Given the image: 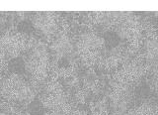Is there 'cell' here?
I'll list each match as a JSON object with an SVG mask.
<instances>
[{
  "label": "cell",
  "instance_id": "6da1fadb",
  "mask_svg": "<svg viewBox=\"0 0 158 115\" xmlns=\"http://www.w3.org/2000/svg\"><path fill=\"white\" fill-rule=\"evenodd\" d=\"M1 87L3 96L7 95L8 98L22 103L32 102L35 97V89L32 84L18 74H12L3 79Z\"/></svg>",
  "mask_w": 158,
  "mask_h": 115
},
{
  "label": "cell",
  "instance_id": "7a4b0ae2",
  "mask_svg": "<svg viewBox=\"0 0 158 115\" xmlns=\"http://www.w3.org/2000/svg\"><path fill=\"white\" fill-rule=\"evenodd\" d=\"M26 38L15 31H7L1 37V52L2 57H17L27 46Z\"/></svg>",
  "mask_w": 158,
  "mask_h": 115
},
{
  "label": "cell",
  "instance_id": "3957f363",
  "mask_svg": "<svg viewBox=\"0 0 158 115\" xmlns=\"http://www.w3.org/2000/svg\"><path fill=\"white\" fill-rule=\"evenodd\" d=\"M32 23L34 28L46 37L53 36L58 29L57 15L52 12H39L34 14Z\"/></svg>",
  "mask_w": 158,
  "mask_h": 115
},
{
  "label": "cell",
  "instance_id": "277c9868",
  "mask_svg": "<svg viewBox=\"0 0 158 115\" xmlns=\"http://www.w3.org/2000/svg\"><path fill=\"white\" fill-rule=\"evenodd\" d=\"M75 50V44L65 34L57 35L51 46V53L53 58L56 60H63L73 57Z\"/></svg>",
  "mask_w": 158,
  "mask_h": 115
},
{
  "label": "cell",
  "instance_id": "5b68a950",
  "mask_svg": "<svg viewBox=\"0 0 158 115\" xmlns=\"http://www.w3.org/2000/svg\"><path fill=\"white\" fill-rule=\"evenodd\" d=\"M131 103V91L127 84L121 83L116 87L111 97V106L116 115H123Z\"/></svg>",
  "mask_w": 158,
  "mask_h": 115
},
{
  "label": "cell",
  "instance_id": "8992f818",
  "mask_svg": "<svg viewBox=\"0 0 158 115\" xmlns=\"http://www.w3.org/2000/svg\"><path fill=\"white\" fill-rule=\"evenodd\" d=\"M74 44L78 52L80 51L92 55L97 53L104 46V40L93 32H84L77 37Z\"/></svg>",
  "mask_w": 158,
  "mask_h": 115
},
{
  "label": "cell",
  "instance_id": "52a82bcc",
  "mask_svg": "<svg viewBox=\"0 0 158 115\" xmlns=\"http://www.w3.org/2000/svg\"><path fill=\"white\" fill-rule=\"evenodd\" d=\"M144 59L148 66L158 68V36L150 35L144 42Z\"/></svg>",
  "mask_w": 158,
  "mask_h": 115
},
{
  "label": "cell",
  "instance_id": "ba28073f",
  "mask_svg": "<svg viewBox=\"0 0 158 115\" xmlns=\"http://www.w3.org/2000/svg\"><path fill=\"white\" fill-rule=\"evenodd\" d=\"M84 83L88 88H95L98 84V77L96 76V73H88L85 78H84Z\"/></svg>",
  "mask_w": 158,
  "mask_h": 115
},
{
  "label": "cell",
  "instance_id": "9c48e42d",
  "mask_svg": "<svg viewBox=\"0 0 158 115\" xmlns=\"http://www.w3.org/2000/svg\"><path fill=\"white\" fill-rule=\"evenodd\" d=\"M152 84H153V87L155 89V91L158 93V68H156V71L153 73Z\"/></svg>",
  "mask_w": 158,
  "mask_h": 115
}]
</instances>
